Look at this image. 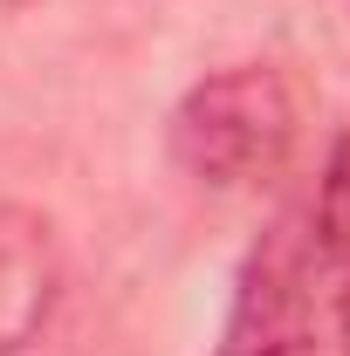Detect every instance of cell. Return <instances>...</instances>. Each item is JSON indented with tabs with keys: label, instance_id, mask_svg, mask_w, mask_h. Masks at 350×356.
Masks as SVG:
<instances>
[{
	"label": "cell",
	"instance_id": "6da1fadb",
	"mask_svg": "<svg viewBox=\"0 0 350 356\" xmlns=\"http://www.w3.org/2000/svg\"><path fill=\"white\" fill-rule=\"evenodd\" d=\"M303 144V96L275 62H227L172 103V165L206 192H261Z\"/></svg>",
	"mask_w": 350,
	"mask_h": 356
},
{
	"label": "cell",
	"instance_id": "277c9868",
	"mask_svg": "<svg viewBox=\"0 0 350 356\" xmlns=\"http://www.w3.org/2000/svg\"><path fill=\"white\" fill-rule=\"evenodd\" d=\"M316 247L330 261L350 267V131L330 144L323 158V185H316Z\"/></svg>",
	"mask_w": 350,
	"mask_h": 356
},
{
	"label": "cell",
	"instance_id": "5b68a950",
	"mask_svg": "<svg viewBox=\"0 0 350 356\" xmlns=\"http://www.w3.org/2000/svg\"><path fill=\"white\" fill-rule=\"evenodd\" d=\"M337 336H344V350H350V267H344V288H337Z\"/></svg>",
	"mask_w": 350,
	"mask_h": 356
},
{
	"label": "cell",
	"instance_id": "3957f363",
	"mask_svg": "<svg viewBox=\"0 0 350 356\" xmlns=\"http://www.w3.org/2000/svg\"><path fill=\"white\" fill-rule=\"evenodd\" d=\"M62 302V233L42 206L0 199V356H28Z\"/></svg>",
	"mask_w": 350,
	"mask_h": 356
},
{
	"label": "cell",
	"instance_id": "7a4b0ae2",
	"mask_svg": "<svg viewBox=\"0 0 350 356\" xmlns=\"http://www.w3.org/2000/svg\"><path fill=\"white\" fill-rule=\"evenodd\" d=\"M316 233L275 220L234 274L213 356H316Z\"/></svg>",
	"mask_w": 350,
	"mask_h": 356
}]
</instances>
